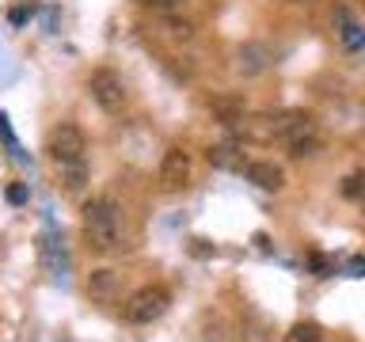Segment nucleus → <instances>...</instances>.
I'll list each match as a JSON object with an SVG mask.
<instances>
[{
  "label": "nucleus",
  "instance_id": "obj_1",
  "mask_svg": "<svg viewBox=\"0 0 365 342\" xmlns=\"http://www.w3.org/2000/svg\"><path fill=\"white\" fill-rule=\"evenodd\" d=\"M84 152H88V141H84V133H80V125H73V122L53 125L50 137H46V156L53 160V167H57V175H61L68 194H80L88 182Z\"/></svg>",
  "mask_w": 365,
  "mask_h": 342
},
{
  "label": "nucleus",
  "instance_id": "obj_2",
  "mask_svg": "<svg viewBox=\"0 0 365 342\" xmlns=\"http://www.w3.org/2000/svg\"><path fill=\"white\" fill-rule=\"evenodd\" d=\"M80 224H84L88 247L103 251V255L122 251V244H125V217H122V205L114 198H91L84 205Z\"/></svg>",
  "mask_w": 365,
  "mask_h": 342
},
{
  "label": "nucleus",
  "instance_id": "obj_3",
  "mask_svg": "<svg viewBox=\"0 0 365 342\" xmlns=\"http://www.w3.org/2000/svg\"><path fill=\"white\" fill-rule=\"evenodd\" d=\"M301 118V110H278V114H244L232 130L240 141H255V145H270V141H285L289 130Z\"/></svg>",
  "mask_w": 365,
  "mask_h": 342
},
{
  "label": "nucleus",
  "instance_id": "obj_4",
  "mask_svg": "<svg viewBox=\"0 0 365 342\" xmlns=\"http://www.w3.org/2000/svg\"><path fill=\"white\" fill-rule=\"evenodd\" d=\"M88 95L96 99V107L103 114H125L130 107V88H125V80L114 73V68H96V73L88 76Z\"/></svg>",
  "mask_w": 365,
  "mask_h": 342
},
{
  "label": "nucleus",
  "instance_id": "obj_5",
  "mask_svg": "<svg viewBox=\"0 0 365 342\" xmlns=\"http://www.w3.org/2000/svg\"><path fill=\"white\" fill-rule=\"evenodd\" d=\"M171 308V293L164 285H141L137 293H130V301H125L122 316L130 319V323L145 327V323H156V319H164Z\"/></svg>",
  "mask_w": 365,
  "mask_h": 342
},
{
  "label": "nucleus",
  "instance_id": "obj_6",
  "mask_svg": "<svg viewBox=\"0 0 365 342\" xmlns=\"http://www.w3.org/2000/svg\"><path fill=\"white\" fill-rule=\"evenodd\" d=\"M205 160H210V167H217V171H244V167H247L244 141H240V137H225V141L210 145Z\"/></svg>",
  "mask_w": 365,
  "mask_h": 342
},
{
  "label": "nucleus",
  "instance_id": "obj_7",
  "mask_svg": "<svg viewBox=\"0 0 365 342\" xmlns=\"http://www.w3.org/2000/svg\"><path fill=\"white\" fill-rule=\"evenodd\" d=\"M190 182V156L182 148H168L160 160V187L164 190H179Z\"/></svg>",
  "mask_w": 365,
  "mask_h": 342
},
{
  "label": "nucleus",
  "instance_id": "obj_8",
  "mask_svg": "<svg viewBox=\"0 0 365 342\" xmlns=\"http://www.w3.org/2000/svg\"><path fill=\"white\" fill-rule=\"evenodd\" d=\"M270 50L267 46H259V42H244V46H236V53H232V68L240 76H262L270 68Z\"/></svg>",
  "mask_w": 365,
  "mask_h": 342
},
{
  "label": "nucleus",
  "instance_id": "obj_9",
  "mask_svg": "<svg viewBox=\"0 0 365 342\" xmlns=\"http://www.w3.org/2000/svg\"><path fill=\"white\" fill-rule=\"evenodd\" d=\"M88 296L99 304H114L122 296V274L110 270V266H99L88 274Z\"/></svg>",
  "mask_w": 365,
  "mask_h": 342
},
{
  "label": "nucleus",
  "instance_id": "obj_10",
  "mask_svg": "<svg viewBox=\"0 0 365 342\" xmlns=\"http://www.w3.org/2000/svg\"><path fill=\"white\" fill-rule=\"evenodd\" d=\"M244 175H247V182H255L259 190H274V194H278L285 187V171L274 164V160H255V164L244 167Z\"/></svg>",
  "mask_w": 365,
  "mask_h": 342
},
{
  "label": "nucleus",
  "instance_id": "obj_11",
  "mask_svg": "<svg viewBox=\"0 0 365 342\" xmlns=\"http://www.w3.org/2000/svg\"><path fill=\"white\" fill-rule=\"evenodd\" d=\"M335 31H339V38H342L346 50H365V31L346 8H335Z\"/></svg>",
  "mask_w": 365,
  "mask_h": 342
},
{
  "label": "nucleus",
  "instance_id": "obj_12",
  "mask_svg": "<svg viewBox=\"0 0 365 342\" xmlns=\"http://www.w3.org/2000/svg\"><path fill=\"white\" fill-rule=\"evenodd\" d=\"M236 342H274V331H270V323H267L262 316L247 312V316H240Z\"/></svg>",
  "mask_w": 365,
  "mask_h": 342
},
{
  "label": "nucleus",
  "instance_id": "obj_13",
  "mask_svg": "<svg viewBox=\"0 0 365 342\" xmlns=\"http://www.w3.org/2000/svg\"><path fill=\"white\" fill-rule=\"evenodd\" d=\"M210 110H213L225 125H236L240 118H244V99H240V95H221V99L210 103Z\"/></svg>",
  "mask_w": 365,
  "mask_h": 342
},
{
  "label": "nucleus",
  "instance_id": "obj_14",
  "mask_svg": "<svg viewBox=\"0 0 365 342\" xmlns=\"http://www.w3.org/2000/svg\"><path fill=\"white\" fill-rule=\"evenodd\" d=\"M285 342H324V327L312 323V319H301L285 331Z\"/></svg>",
  "mask_w": 365,
  "mask_h": 342
},
{
  "label": "nucleus",
  "instance_id": "obj_15",
  "mask_svg": "<svg viewBox=\"0 0 365 342\" xmlns=\"http://www.w3.org/2000/svg\"><path fill=\"white\" fill-rule=\"evenodd\" d=\"M164 31H168L171 42H190V38H194V23L175 19V16H164Z\"/></svg>",
  "mask_w": 365,
  "mask_h": 342
},
{
  "label": "nucleus",
  "instance_id": "obj_16",
  "mask_svg": "<svg viewBox=\"0 0 365 342\" xmlns=\"http://www.w3.org/2000/svg\"><path fill=\"white\" fill-rule=\"evenodd\" d=\"M137 4L153 8V11H160V16H179V11L190 4V0H137Z\"/></svg>",
  "mask_w": 365,
  "mask_h": 342
},
{
  "label": "nucleus",
  "instance_id": "obj_17",
  "mask_svg": "<svg viewBox=\"0 0 365 342\" xmlns=\"http://www.w3.org/2000/svg\"><path fill=\"white\" fill-rule=\"evenodd\" d=\"M342 194L354 198V202H361L365 198V175H350L346 182H342Z\"/></svg>",
  "mask_w": 365,
  "mask_h": 342
},
{
  "label": "nucleus",
  "instance_id": "obj_18",
  "mask_svg": "<svg viewBox=\"0 0 365 342\" xmlns=\"http://www.w3.org/2000/svg\"><path fill=\"white\" fill-rule=\"evenodd\" d=\"M361 205H365V198H361Z\"/></svg>",
  "mask_w": 365,
  "mask_h": 342
}]
</instances>
